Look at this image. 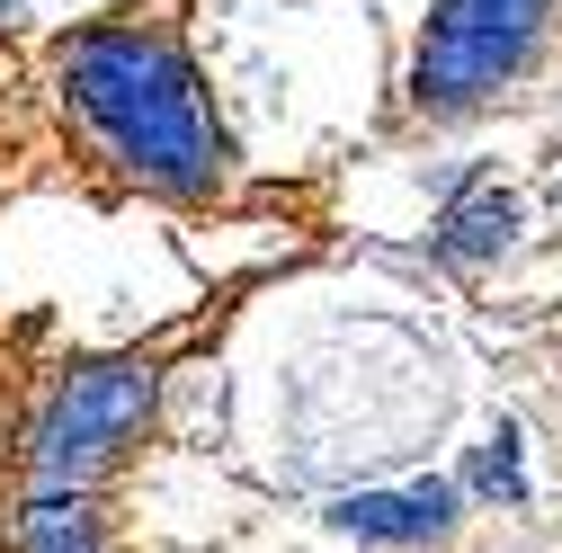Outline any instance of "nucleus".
I'll return each instance as SVG.
<instances>
[{"label": "nucleus", "mask_w": 562, "mask_h": 553, "mask_svg": "<svg viewBox=\"0 0 562 553\" xmlns=\"http://www.w3.org/2000/svg\"><path fill=\"white\" fill-rule=\"evenodd\" d=\"M153 384L161 366L153 358H108V366H81V375H63V393L45 402V420H36V492H81V482L144 429V410H153Z\"/></svg>", "instance_id": "nucleus-3"}, {"label": "nucleus", "mask_w": 562, "mask_h": 553, "mask_svg": "<svg viewBox=\"0 0 562 553\" xmlns=\"http://www.w3.org/2000/svg\"><path fill=\"white\" fill-rule=\"evenodd\" d=\"M10 19H19V0H0V27H10Z\"/></svg>", "instance_id": "nucleus-8"}, {"label": "nucleus", "mask_w": 562, "mask_h": 553, "mask_svg": "<svg viewBox=\"0 0 562 553\" xmlns=\"http://www.w3.org/2000/svg\"><path fill=\"white\" fill-rule=\"evenodd\" d=\"M27 553H99L90 500H81V492H36V509H27Z\"/></svg>", "instance_id": "nucleus-6"}, {"label": "nucleus", "mask_w": 562, "mask_h": 553, "mask_svg": "<svg viewBox=\"0 0 562 553\" xmlns=\"http://www.w3.org/2000/svg\"><path fill=\"white\" fill-rule=\"evenodd\" d=\"M509 241H518V196H509V188H491V179H464V188L447 196L438 233H429V250L456 259V268H491Z\"/></svg>", "instance_id": "nucleus-5"}, {"label": "nucleus", "mask_w": 562, "mask_h": 553, "mask_svg": "<svg viewBox=\"0 0 562 553\" xmlns=\"http://www.w3.org/2000/svg\"><path fill=\"white\" fill-rule=\"evenodd\" d=\"M544 10L553 0H438L429 36H419V63H411V108L464 116L482 99H501L544 45Z\"/></svg>", "instance_id": "nucleus-2"}, {"label": "nucleus", "mask_w": 562, "mask_h": 553, "mask_svg": "<svg viewBox=\"0 0 562 553\" xmlns=\"http://www.w3.org/2000/svg\"><path fill=\"white\" fill-rule=\"evenodd\" d=\"M464 482H473L482 500H527V464H518V429H509V420H501V429H491V438L473 447Z\"/></svg>", "instance_id": "nucleus-7"}, {"label": "nucleus", "mask_w": 562, "mask_h": 553, "mask_svg": "<svg viewBox=\"0 0 562 553\" xmlns=\"http://www.w3.org/2000/svg\"><path fill=\"white\" fill-rule=\"evenodd\" d=\"M456 509H464L456 482H402V492H348V500H330V527L348 544H438L456 527Z\"/></svg>", "instance_id": "nucleus-4"}, {"label": "nucleus", "mask_w": 562, "mask_h": 553, "mask_svg": "<svg viewBox=\"0 0 562 553\" xmlns=\"http://www.w3.org/2000/svg\"><path fill=\"white\" fill-rule=\"evenodd\" d=\"M63 99L81 125L161 196H215L224 188V134L205 116V90L170 27H81L63 45Z\"/></svg>", "instance_id": "nucleus-1"}]
</instances>
